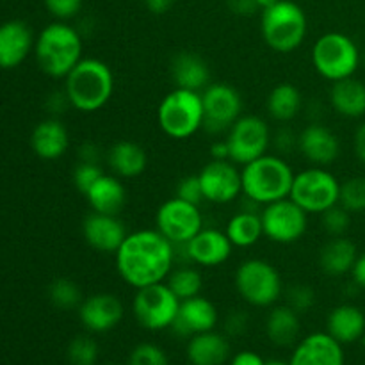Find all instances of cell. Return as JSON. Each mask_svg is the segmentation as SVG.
I'll return each instance as SVG.
<instances>
[{"label": "cell", "instance_id": "6da1fadb", "mask_svg": "<svg viewBox=\"0 0 365 365\" xmlns=\"http://www.w3.org/2000/svg\"><path fill=\"white\" fill-rule=\"evenodd\" d=\"M114 257L121 280L143 289L166 282L173 271L175 245L159 230H138L125 237Z\"/></svg>", "mask_w": 365, "mask_h": 365}, {"label": "cell", "instance_id": "7a4b0ae2", "mask_svg": "<svg viewBox=\"0 0 365 365\" xmlns=\"http://www.w3.org/2000/svg\"><path fill=\"white\" fill-rule=\"evenodd\" d=\"M64 93L73 109L81 113H96L113 98V70L103 61L82 57L77 66L64 77Z\"/></svg>", "mask_w": 365, "mask_h": 365}, {"label": "cell", "instance_id": "3957f363", "mask_svg": "<svg viewBox=\"0 0 365 365\" xmlns=\"http://www.w3.org/2000/svg\"><path fill=\"white\" fill-rule=\"evenodd\" d=\"M84 41L81 32L66 21L46 25L34 41V53L43 73L64 78L82 59Z\"/></svg>", "mask_w": 365, "mask_h": 365}, {"label": "cell", "instance_id": "277c9868", "mask_svg": "<svg viewBox=\"0 0 365 365\" xmlns=\"http://www.w3.org/2000/svg\"><path fill=\"white\" fill-rule=\"evenodd\" d=\"M242 195L257 205H269L291 196L294 171L280 155H266L241 168Z\"/></svg>", "mask_w": 365, "mask_h": 365}, {"label": "cell", "instance_id": "5b68a950", "mask_svg": "<svg viewBox=\"0 0 365 365\" xmlns=\"http://www.w3.org/2000/svg\"><path fill=\"white\" fill-rule=\"evenodd\" d=\"M260 32L264 43L274 52H294L307 38L305 11L292 0H280L262 11Z\"/></svg>", "mask_w": 365, "mask_h": 365}, {"label": "cell", "instance_id": "8992f818", "mask_svg": "<svg viewBox=\"0 0 365 365\" xmlns=\"http://www.w3.org/2000/svg\"><path fill=\"white\" fill-rule=\"evenodd\" d=\"M160 130L171 139H187L203 128L202 93L175 88L168 93L157 109Z\"/></svg>", "mask_w": 365, "mask_h": 365}, {"label": "cell", "instance_id": "52a82bcc", "mask_svg": "<svg viewBox=\"0 0 365 365\" xmlns=\"http://www.w3.org/2000/svg\"><path fill=\"white\" fill-rule=\"evenodd\" d=\"M362 53L356 43L342 32H327L319 36L312 48V64L317 73L330 82L355 75Z\"/></svg>", "mask_w": 365, "mask_h": 365}, {"label": "cell", "instance_id": "ba28073f", "mask_svg": "<svg viewBox=\"0 0 365 365\" xmlns=\"http://www.w3.org/2000/svg\"><path fill=\"white\" fill-rule=\"evenodd\" d=\"M239 296L248 305L267 309L280 299L284 282L273 264L262 259H248L237 267L234 277Z\"/></svg>", "mask_w": 365, "mask_h": 365}, {"label": "cell", "instance_id": "9c48e42d", "mask_svg": "<svg viewBox=\"0 0 365 365\" xmlns=\"http://www.w3.org/2000/svg\"><path fill=\"white\" fill-rule=\"evenodd\" d=\"M341 196V182L324 168L316 166L294 175L291 196L307 214H323L337 205Z\"/></svg>", "mask_w": 365, "mask_h": 365}, {"label": "cell", "instance_id": "30bf717a", "mask_svg": "<svg viewBox=\"0 0 365 365\" xmlns=\"http://www.w3.org/2000/svg\"><path fill=\"white\" fill-rule=\"evenodd\" d=\"M132 299V314L141 328L148 331H163L171 328L177 317L180 299L175 296L166 282L135 289Z\"/></svg>", "mask_w": 365, "mask_h": 365}, {"label": "cell", "instance_id": "8fae6325", "mask_svg": "<svg viewBox=\"0 0 365 365\" xmlns=\"http://www.w3.org/2000/svg\"><path fill=\"white\" fill-rule=\"evenodd\" d=\"M203 128L209 134H225L242 116L241 93L227 82H210L202 93Z\"/></svg>", "mask_w": 365, "mask_h": 365}, {"label": "cell", "instance_id": "7c38bea8", "mask_svg": "<svg viewBox=\"0 0 365 365\" xmlns=\"http://www.w3.org/2000/svg\"><path fill=\"white\" fill-rule=\"evenodd\" d=\"M227 143L232 163L245 166L266 155L273 138L266 120L260 116H241L227 132Z\"/></svg>", "mask_w": 365, "mask_h": 365}, {"label": "cell", "instance_id": "4fadbf2b", "mask_svg": "<svg viewBox=\"0 0 365 365\" xmlns=\"http://www.w3.org/2000/svg\"><path fill=\"white\" fill-rule=\"evenodd\" d=\"M157 230L175 246H184L203 228L198 205L173 196L159 207L155 214Z\"/></svg>", "mask_w": 365, "mask_h": 365}, {"label": "cell", "instance_id": "5bb4252c", "mask_svg": "<svg viewBox=\"0 0 365 365\" xmlns=\"http://www.w3.org/2000/svg\"><path fill=\"white\" fill-rule=\"evenodd\" d=\"M264 235L277 245H292L307 232L309 214L291 198L264 205L262 212Z\"/></svg>", "mask_w": 365, "mask_h": 365}, {"label": "cell", "instance_id": "9a60e30c", "mask_svg": "<svg viewBox=\"0 0 365 365\" xmlns=\"http://www.w3.org/2000/svg\"><path fill=\"white\" fill-rule=\"evenodd\" d=\"M207 202L230 203L242 195L241 170L232 160H210L198 173Z\"/></svg>", "mask_w": 365, "mask_h": 365}, {"label": "cell", "instance_id": "2e32d148", "mask_svg": "<svg viewBox=\"0 0 365 365\" xmlns=\"http://www.w3.org/2000/svg\"><path fill=\"white\" fill-rule=\"evenodd\" d=\"M78 319L91 334H107L121 323L125 307L116 294L98 292L82 299L78 307Z\"/></svg>", "mask_w": 365, "mask_h": 365}, {"label": "cell", "instance_id": "e0dca14e", "mask_svg": "<svg viewBox=\"0 0 365 365\" xmlns=\"http://www.w3.org/2000/svg\"><path fill=\"white\" fill-rule=\"evenodd\" d=\"M82 235L89 248L100 253H116L128 235L127 227L118 216L91 212L82 221Z\"/></svg>", "mask_w": 365, "mask_h": 365}, {"label": "cell", "instance_id": "ac0fdd59", "mask_svg": "<svg viewBox=\"0 0 365 365\" xmlns=\"http://www.w3.org/2000/svg\"><path fill=\"white\" fill-rule=\"evenodd\" d=\"M217 324V310L210 299L203 296L182 299L178 307L177 317H175L171 330L178 337L191 339L192 335L203 334V331L214 330Z\"/></svg>", "mask_w": 365, "mask_h": 365}, {"label": "cell", "instance_id": "d6986e66", "mask_svg": "<svg viewBox=\"0 0 365 365\" xmlns=\"http://www.w3.org/2000/svg\"><path fill=\"white\" fill-rule=\"evenodd\" d=\"M289 365H344V349L328 331H316L296 344Z\"/></svg>", "mask_w": 365, "mask_h": 365}, {"label": "cell", "instance_id": "ffe728a7", "mask_svg": "<svg viewBox=\"0 0 365 365\" xmlns=\"http://www.w3.org/2000/svg\"><path fill=\"white\" fill-rule=\"evenodd\" d=\"M185 257L202 267H216L227 262L232 255L230 239L216 228H202L187 245H184Z\"/></svg>", "mask_w": 365, "mask_h": 365}, {"label": "cell", "instance_id": "44dd1931", "mask_svg": "<svg viewBox=\"0 0 365 365\" xmlns=\"http://www.w3.org/2000/svg\"><path fill=\"white\" fill-rule=\"evenodd\" d=\"M298 148L309 163L323 168L337 160L341 153V141L328 127L312 123L303 128L298 135Z\"/></svg>", "mask_w": 365, "mask_h": 365}, {"label": "cell", "instance_id": "7402d4cb", "mask_svg": "<svg viewBox=\"0 0 365 365\" xmlns=\"http://www.w3.org/2000/svg\"><path fill=\"white\" fill-rule=\"evenodd\" d=\"M31 27L21 20H9L0 25V68L13 70L20 66L34 48Z\"/></svg>", "mask_w": 365, "mask_h": 365}, {"label": "cell", "instance_id": "603a6c76", "mask_svg": "<svg viewBox=\"0 0 365 365\" xmlns=\"http://www.w3.org/2000/svg\"><path fill=\"white\" fill-rule=\"evenodd\" d=\"M86 200L93 212L118 216L127 205L128 192L120 177L103 173L89 189Z\"/></svg>", "mask_w": 365, "mask_h": 365}, {"label": "cell", "instance_id": "cb8c5ba5", "mask_svg": "<svg viewBox=\"0 0 365 365\" xmlns=\"http://www.w3.org/2000/svg\"><path fill=\"white\" fill-rule=\"evenodd\" d=\"M31 146L43 160H57L70 148V132L56 118L36 125L31 134Z\"/></svg>", "mask_w": 365, "mask_h": 365}, {"label": "cell", "instance_id": "d4e9b609", "mask_svg": "<svg viewBox=\"0 0 365 365\" xmlns=\"http://www.w3.org/2000/svg\"><path fill=\"white\" fill-rule=\"evenodd\" d=\"M171 77L177 88L203 91L210 84V68L207 61L196 52H180L171 61Z\"/></svg>", "mask_w": 365, "mask_h": 365}, {"label": "cell", "instance_id": "484cf974", "mask_svg": "<svg viewBox=\"0 0 365 365\" xmlns=\"http://www.w3.org/2000/svg\"><path fill=\"white\" fill-rule=\"evenodd\" d=\"M230 356L227 337L217 331L192 335L187 342V360L191 365H223Z\"/></svg>", "mask_w": 365, "mask_h": 365}, {"label": "cell", "instance_id": "4316f807", "mask_svg": "<svg viewBox=\"0 0 365 365\" xmlns=\"http://www.w3.org/2000/svg\"><path fill=\"white\" fill-rule=\"evenodd\" d=\"M107 164L120 178H135L145 173L148 157L145 148L134 141H118L107 152Z\"/></svg>", "mask_w": 365, "mask_h": 365}, {"label": "cell", "instance_id": "83f0119b", "mask_svg": "<svg viewBox=\"0 0 365 365\" xmlns=\"http://www.w3.org/2000/svg\"><path fill=\"white\" fill-rule=\"evenodd\" d=\"M327 331L341 344H351L365 334V314L355 305H339L328 314Z\"/></svg>", "mask_w": 365, "mask_h": 365}, {"label": "cell", "instance_id": "f1b7e54d", "mask_svg": "<svg viewBox=\"0 0 365 365\" xmlns=\"http://www.w3.org/2000/svg\"><path fill=\"white\" fill-rule=\"evenodd\" d=\"M302 321L299 314L289 305H273L266 319V335L274 346L289 348L298 342Z\"/></svg>", "mask_w": 365, "mask_h": 365}, {"label": "cell", "instance_id": "f546056e", "mask_svg": "<svg viewBox=\"0 0 365 365\" xmlns=\"http://www.w3.org/2000/svg\"><path fill=\"white\" fill-rule=\"evenodd\" d=\"M330 103L335 113L344 118L365 116V84L355 77L334 82L330 89Z\"/></svg>", "mask_w": 365, "mask_h": 365}, {"label": "cell", "instance_id": "4dcf8cb0", "mask_svg": "<svg viewBox=\"0 0 365 365\" xmlns=\"http://www.w3.org/2000/svg\"><path fill=\"white\" fill-rule=\"evenodd\" d=\"M356 257H359V250L355 242L346 239L344 235H339L321 248L319 266L330 277H341V274L351 273Z\"/></svg>", "mask_w": 365, "mask_h": 365}, {"label": "cell", "instance_id": "1f68e13d", "mask_svg": "<svg viewBox=\"0 0 365 365\" xmlns=\"http://www.w3.org/2000/svg\"><path fill=\"white\" fill-rule=\"evenodd\" d=\"M225 234L234 248H252L264 235L262 217L255 210H241L230 217Z\"/></svg>", "mask_w": 365, "mask_h": 365}, {"label": "cell", "instance_id": "d6a6232c", "mask_svg": "<svg viewBox=\"0 0 365 365\" xmlns=\"http://www.w3.org/2000/svg\"><path fill=\"white\" fill-rule=\"evenodd\" d=\"M266 107L273 120L282 123L294 120L302 110V91L291 82H282L271 89Z\"/></svg>", "mask_w": 365, "mask_h": 365}, {"label": "cell", "instance_id": "836d02e7", "mask_svg": "<svg viewBox=\"0 0 365 365\" xmlns=\"http://www.w3.org/2000/svg\"><path fill=\"white\" fill-rule=\"evenodd\" d=\"M166 284L170 285L175 296L182 302V299L195 298V296L202 292L203 278L202 273L195 269V267H177L166 278Z\"/></svg>", "mask_w": 365, "mask_h": 365}, {"label": "cell", "instance_id": "e575fe53", "mask_svg": "<svg viewBox=\"0 0 365 365\" xmlns=\"http://www.w3.org/2000/svg\"><path fill=\"white\" fill-rule=\"evenodd\" d=\"M48 299L56 309L71 310L78 309L82 303V292L78 285L70 278H57L48 287Z\"/></svg>", "mask_w": 365, "mask_h": 365}, {"label": "cell", "instance_id": "d590c367", "mask_svg": "<svg viewBox=\"0 0 365 365\" xmlns=\"http://www.w3.org/2000/svg\"><path fill=\"white\" fill-rule=\"evenodd\" d=\"M68 362L71 365H96L100 356V346L91 335H77L68 344Z\"/></svg>", "mask_w": 365, "mask_h": 365}, {"label": "cell", "instance_id": "8d00e7d4", "mask_svg": "<svg viewBox=\"0 0 365 365\" xmlns=\"http://www.w3.org/2000/svg\"><path fill=\"white\" fill-rule=\"evenodd\" d=\"M339 203L349 214L365 212V177H353L342 182Z\"/></svg>", "mask_w": 365, "mask_h": 365}, {"label": "cell", "instance_id": "74e56055", "mask_svg": "<svg viewBox=\"0 0 365 365\" xmlns=\"http://www.w3.org/2000/svg\"><path fill=\"white\" fill-rule=\"evenodd\" d=\"M128 365H171L163 348L152 342H141L132 349Z\"/></svg>", "mask_w": 365, "mask_h": 365}, {"label": "cell", "instance_id": "f35d334b", "mask_svg": "<svg viewBox=\"0 0 365 365\" xmlns=\"http://www.w3.org/2000/svg\"><path fill=\"white\" fill-rule=\"evenodd\" d=\"M321 223H323L324 230L328 232L334 237H339V235H344L346 230L349 228V223H351V217H349V212L337 203V205L330 207L328 210H324L321 214Z\"/></svg>", "mask_w": 365, "mask_h": 365}, {"label": "cell", "instance_id": "ab89813d", "mask_svg": "<svg viewBox=\"0 0 365 365\" xmlns=\"http://www.w3.org/2000/svg\"><path fill=\"white\" fill-rule=\"evenodd\" d=\"M103 175L102 168L98 163H86V160H78L77 166L73 170V184L81 195H88L89 189L93 187L96 180Z\"/></svg>", "mask_w": 365, "mask_h": 365}, {"label": "cell", "instance_id": "60d3db41", "mask_svg": "<svg viewBox=\"0 0 365 365\" xmlns=\"http://www.w3.org/2000/svg\"><path fill=\"white\" fill-rule=\"evenodd\" d=\"M316 303V292L309 285H294L287 292V305L298 314L309 312Z\"/></svg>", "mask_w": 365, "mask_h": 365}, {"label": "cell", "instance_id": "b9f144b4", "mask_svg": "<svg viewBox=\"0 0 365 365\" xmlns=\"http://www.w3.org/2000/svg\"><path fill=\"white\" fill-rule=\"evenodd\" d=\"M82 2L84 0H43L46 11L61 21L77 16L82 9Z\"/></svg>", "mask_w": 365, "mask_h": 365}, {"label": "cell", "instance_id": "7bdbcfd3", "mask_svg": "<svg viewBox=\"0 0 365 365\" xmlns=\"http://www.w3.org/2000/svg\"><path fill=\"white\" fill-rule=\"evenodd\" d=\"M177 196L185 200V202L200 205L205 198H203L202 184H200L198 175H187V177L182 178L177 184Z\"/></svg>", "mask_w": 365, "mask_h": 365}, {"label": "cell", "instance_id": "ee69618b", "mask_svg": "<svg viewBox=\"0 0 365 365\" xmlns=\"http://www.w3.org/2000/svg\"><path fill=\"white\" fill-rule=\"evenodd\" d=\"M248 328V316L241 310L237 312H232L230 316L227 317V323H225V330H227L228 335H242Z\"/></svg>", "mask_w": 365, "mask_h": 365}, {"label": "cell", "instance_id": "f6af8a7d", "mask_svg": "<svg viewBox=\"0 0 365 365\" xmlns=\"http://www.w3.org/2000/svg\"><path fill=\"white\" fill-rule=\"evenodd\" d=\"M227 7L237 16H252L259 9L255 0H227Z\"/></svg>", "mask_w": 365, "mask_h": 365}, {"label": "cell", "instance_id": "bcb514c9", "mask_svg": "<svg viewBox=\"0 0 365 365\" xmlns=\"http://www.w3.org/2000/svg\"><path fill=\"white\" fill-rule=\"evenodd\" d=\"M273 143L280 152H289L294 146H298V138L291 130L284 128V130H278V134L273 138Z\"/></svg>", "mask_w": 365, "mask_h": 365}, {"label": "cell", "instance_id": "7dc6e473", "mask_svg": "<svg viewBox=\"0 0 365 365\" xmlns=\"http://www.w3.org/2000/svg\"><path fill=\"white\" fill-rule=\"evenodd\" d=\"M230 365H266V360L255 351H241L230 360Z\"/></svg>", "mask_w": 365, "mask_h": 365}, {"label": "cell", "instance_id": "c3c4849f", "mask_svg": "<svg viewBox=\"0 0 365 365\" xmlns=\"http://www.w3.org/2000/svg\"><path fill=\"white\" fill-rule=\"evenodd\" d=\"M78 160H86V163H98L100 160V148L95 143H84L78 148Z\"/></svg>", "mask_w": 365, "mask_h": 365}, {"label": "cell", "instance_id": "681fc988", "mask_svg": "<svg viewBox=\"0 0 365 365\" xmlns=\"http://www.w3.org/2000/svg\"><path fill=\"white\" fill-rule=\"evenodd\" d=\"M353 146H355V153L359 160L365 166V123L359 125V128H356L355 138H353Z\"/></svg>", "mask_w": 365, "mask_h": 365}, {"label": "cell", "instance_id": "f907efd6", "mask_svg": "<svg viewBox=\"0 0 365 365\" xmlns=\"http://www.w3.org/2000/svg\"><path fill=\"white\" fill-rule=\"evenodd\" d=\"M210 157L214 160H230V150H228L227 139L212 143V146H210Z\"/></svg>", "mask_w": 365, "mask_h": 365}, {"label": "cell", "instance_id": "816d5d0a", "mask_svg": "<svg viewBox=\"0 0 365 365\" xmlns=\"http://www.w3.org/2000/svg\"><path fill=\"white\" fill-rule=\"evenodd\" d=\"M351 277L359 287L365 289V253L356 257V262L351 269Z\"/></svg>", "mask_w": 365, "mask_h": 365}, {"label": "cell", "instance_id": "f5cc1de1", "mask_svg": "<svg viewBox=\"0 0 365 365\" xmlns=\"http://www.w3.org/2000/svg\"><path fill=\"white\" fill-rule=\"evenodd\" d=\"M175 0H145V6L150 13L164 14L173 7Z\"/></svg>", "mask_w": 365, "mask_h": 365}, {"label": "cell", "instance_id": "db71d44e", "mask_svg": "<svg viewBox=\"0 0 365 365\" xmlns=\"http://www.w3.org/2000/svg\"><path fill=\"white\" fill-rule=\"evenodd\" d=\"M257 2V6H259V9H267V7H271V6H274V4H278L280 2V0H255Z\"/></svg>", "mask_w": 365, "mask_h": 365}, {"label": "cell", "instance_id": "11a10c76", "mask_svg": "<svg viewBox=\"0 0 365 365\" xmlns=\"http://www.w3.org/2000/svg\"><path fill=\"white\" fill-rule=\"evenodd\" d=\"M266 365H289V362H284V360H269Z\"/></svg>", "mask_w": 365, "mask_h": 365}, {"label": "cell", "instance_id": "9f6ffc18", "mask_svg": "<svg viewBox=\"0 0 365 365\" xmlns=\"http://www.w3.org/2000/svg\"><path fill=\"white\" fill-rule=\"evenodd\" d=\"M360 341H362V346L365 348V334L362 335V339H360Z\"/></svg>", "mask_w": 365, "mask_h": 365}, {"label": "cell", "instance_id": "6f0895ef", "mask_svg": "<svg viewBox=\"0 0 365 365\" xmlns=\"http://www.w3.org/2000/svg\"><path fill=\"white\" fill-rule=\"evenodd\" d=\"M103 365H120V364H103Z\"/></svg>", "mask_w": 365, "mask_h": 365}, {"label": "cell", "instance_id": "680465c9", "mask_svg": "<svg viewBox=\"0 0 365 365\" xmlns=\"http://www.w3.org/2000/svg\"><path fill=\"white\" fill-rule=\"evenodd\" d=\"M364 63H365V52H364Z\"/></svg>", "mask_w": 365, "mask_h": 365}]
</instances>
